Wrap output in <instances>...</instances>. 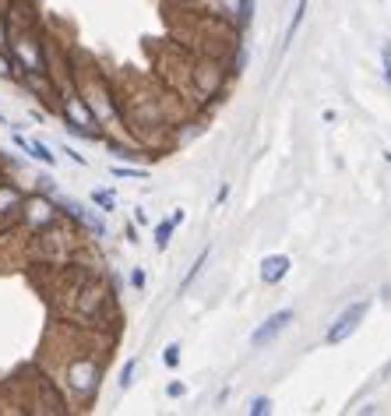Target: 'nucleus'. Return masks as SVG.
Instances as JSON below:
<instances>
[{"instance_id":"f257e3e1","label":"nucleus","mask_w":391,"mask_h":416,"mask_svg":"<svg viewBox=\"0 0 391 416\" xmlns=\"http://www.w3.org/2000/svg\"><path fill=\"white\" fill-rule=\"evenodd\" d=\"M367 311H370V300H356V304H349L339 318H335V324L324 332V342L328 346H339V342H346L359 324H363V318H367Z\"/></svg>"},{"instance_id":"f03ea898","label":"nucleus","mask_w":391,"mask_h":416,"mask_svg":"<svg viewBox=\"0 0 391 416\" xmlns=\"http://www.w3.org/2000/svg\"><path fill=\"white\" fill-rule=\"evenodd\" d=\"M293 318H296V311L293 307H282V311H275L272 318H264V324H257V329L251 332V349H261V346H268L272 339H279L289 324H293Z\"/></svg>"},{"instance_id":"7ed1b4c3","label":"nucleus","mask_w":391,"mask_h":416,"mask_svg":"<svg viewBox=\"0 0 391 416\" xmlns=\"http://www.w3.org/2000/svg\"><path fill=\"white\" fill-rule=\"evenodd\" d=\"M286 275H289V258L286 254H268L261 261V282L264 286H279Z\"/></svg>"},{"instance_id":"20e7f679","label":"nucleus","mask_w":391,"mask_h":416,"mask_svg":"<svg viewBox=\"0 0 391 416\" xmlns=\"http://www.w3.org/2000/svg\"><path fill=\"white\" fill-rule=\"evenodd\" d=\"M14 145H18V148H25L28 156H32V159H39V163H46V166H53V163H56V156L50 152V148H46L43 141H25L21 134H14Z\"/></svg>"},{"instance_id":"39448f33","label":"nucleus","mask_w":391,"mask_h":416,"mask_svg":"<svg viewBox=\"0 0 391 416\" xmlns=\"http://www.w3.org/2000/svg\"><path fill=\"white\" fill-rule=\"evenodd\" d=\"M180 222H184V212H173V219H166V222L156 226V247H159V251H166L169 236H173V229H176Z\"/></svg>"},{"instance_id":"423d86ee","label":"nucleus","mask_w":391,"mask_h":416,"mask_svg":"<svg viewBox=\"0 0 391 416\" xmlns=\"http://www.w3.org/2000/svg\"><path fill=\"white\" fill-rule=\"evenodd\" d=\"M304 14H307V0H299V4H296V11H293V21H289V28H286V43H282V50H289V43L296 39L299 25H304Z\"/></svg>"},{"instance_id":"0eeeda50","label":"nucleus","mask_w":391,"mask_h":416,"mask_svg":"<svg viewBox=\"0 0 391 416\" xmlns=\"http://www.w3.org/2000/svg\"><path fill=\"white\" fill-rule=\"evenodd\" d=\"M204 261H208V247H204V251H201V254H198V261H194V264H191V272H187V275H184V286H180V289H187V286H191V282H194V275H198V272H201V264H204Z\"/></svg>"},{"instance_id":"6e6552de","label":"nucleus","mask_w":391,"mask_h":416,"mask_svg":"<svg viewBox=\"0 0 391 416\" xmlns=\"http://www.w3.org/2000/svg\"><path fill=\"white\" fill-rule=\"evenodd\" d=\"M251 413L254 416H268V413H272V399H264V395L251 399Z\"/></svg>"},{"instance_id":"1a4fd4ad","label":"nucleus","mask_w":391,"mask_h":416,"mask_svg":"<svg viewBox=\"0 0 391 416\" xmlns=\"http://www.w3.org/2000/svg\"><path fill=\"white\" fill-rule=\"evenodd\" d=\"M92 201H96V205H103V212H113V205H116L109 191H96V194H92Z\"/></svg>"},{"instance_id":"9d476101","label":"nucleus","mask_w":391,"mask_h":416,"mask_svg":"<svg viewBox=\"0 0 391 416\" xmlns=\"http://www.w3.org/2000/svg\"><path fill=\"white\" fill-rule=\"evenodd\" d=\"M381 64H384V81L391 85V43H384V50H381Z\"/></svg>"},{"instance_id":"9b49d317","label":"nucleus","mask_w":391,"mask_h":416,"mask_svg":"<svg viewBox=\"0 0 391 416\" xmlns=\"http://www.w3.org/2000/svg\"><path fill=\"white\" fill-rule=\"evenodd\" d=\"M162 360H166V367H176V364H180V346H166Z\"/></svg>"},{"instance_id":"f8f14e48","label":"nucleus","mask_w":391,"mask_h":416,"mask_svg":"<svg viewBox=\"0 0 391 416\" xmlns=\"http://www.w3.org/2000/svg\"><path fill=\"white\" fill-rule=\"evenodd\" d=\"M131 377H134V360L124 364V374H120V388H131Z\"/></svg>"},{"instance_id":"ddd939ff","label":"nucleus","mask_w":391,"mask_h":416,"mask_svg":"<svg viewBox=\"0 0 391 416\" xmlns=\"http://www.w3.org/2000/svg\"><path fill=\"white\" fill-rule=\"evenodd\" d=\"M116 176H138V180H145V169H124V166H113Z\"/></svg>"},{"instance_id":"4468645a","label":"nucleus","mask_w":391,"mask_h":416,"mask_svg":"<svg viewBox=\"0 0 391 416\" xmlns=\"http://www.w3.org/2000/svg\"><path fill=\"white\" fill-rule=\"evenodd\" d=\"M131 282H134V286H138V289H141V286H145V272H141V269H138V272H134V275H131Z\"/></svg>"},{"instance_id":"2eb2a0df","label":"nucleus","mask_w":391,"mask_h":416,"mask_svg":"<svg viewBox=\"0 0 391 416\" xmlns=\"http://www.w3.org/2000/svg\"><path fill=\"white\" fill-rule=\"evenodd\" d=\"M0 74H8V64L4 61H0Z\"/></svg>"}]
</instances>
